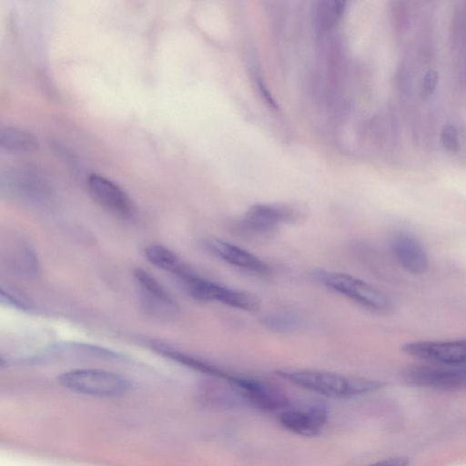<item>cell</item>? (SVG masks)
<instances>
[{
    "label": "cell",
    "instance_id": "cell-19",
    "mask_svg": "<svg viewBox=\"0 0 466 466\" xmlns=\"http://www.w3.org/2000/svg\"><path fill=\"white\" fill-rule=\"evenodd\" d=\"M439 82V74L435 70H429L424 75L421 86H420V95L423 98L429 97L436 89V86Z\"/></svg>",
    "mask_w": 466,
    "mask_h": 466
},
{
    "label": "cell",
    "instance_id": "cell-23",
    "mask_svg": "<svg viewBox=\"0 0 466 466\" xmlns=\"http://www.w3.org/2000/svg\"><path fill=\"white\" fill-rule=\"evenodd\" d=\"M5 365V361L0 357V368Z\"/></svg>",
    "mask_w": 466,
    "mask_h": 466
},
{
    "label": "cell",
    "instance_id": "cell-21",
    "mask_svg": "<svg viewBox=\"0 0 466 466\" xmlns=\"http://www.w3.org/2000/svg\"><path fill=\"white\" fill-rule=\"evenodd\" d=\"M368 466H409V459L399 456L381 460Z\"/></svg>",
    "mask_w": 466,
    "mask_h": 466
},
{
    "label": "cell",
    "instance_id": "cell-12",
    "mask_svg": "<svg viewBox=\"0 0 466 466\" xmlns=\"http://www.w3.org/2000/svg\"><path fill=\"white\" fill-rule=\"evenodd\" d=\"M87 187L93 198L109 212L127 218L133 213L132 201L127 194L108 178L92 174L87 178Z\"/></svg>",
    "mask_w": 466,
    "mask_h": 466
},
{
    "label": "cell",
    "instance_id": "cell-17",
    "mask_svg": "<svg viewBox=\"0 0 466 466\" xmlns=\"http://www.w3.org/2000/svg\"><path fill=\"white\" fill-rule=\"evenodd\" d=\"M268 329L277 333H290L301 329L303 318L297 312L281 310L268 313L260 319Z\"/></svg>",
    "mask_w": 466,
    "mask_h": 466
},
{
    "label": "cell",
    "instance_id": "cell-6",
    "mask_svg": "<svg viewBox=\"0 0 466 466\" xmlns=\"http://www.w3.org/2000/svg\"><path fill=\"white\" fill-rule=\"evenodd\" d=\"M403 380L410 385L438 390H458L464 388V366L416 364L405 368Z\"/></svg>",
    "mask_w": 466,
    "mask_h": 466
},
{
    "label": "cell",
    "instance_id": "cell-1",
    "mask_svg": "<svg viewBox=\"0 0 466 466\" xmlns=\"http://www.w3.org/2000/svg\"><path fill=\"white\" fill-rule=\"evenodd\" d=\"M276 373L297 387L330 398L357 397L384 385L377 380L315 369H284Z\"/></svg>",
    "mask_w": 466,
    "mask_h": 466
},
{
    "label": "cell",
    "instance_id": "cell-16",
    "mask_svg": "<svg viewBox=\"0 0 466 466\" xmlns=\"http://www.w3.org/2000/svg\"><path fill=\"white\" fill-rule=\"evenodd\" d=\"M144 252L147 259L152 265L172 273L176 277L187 268L177 254L165 246L158 244L148 245Z\"/></svg>",
    "mask_w": 466,
    "mask_h": 466
},
{
    "label": "cell",
    "instance_id": "cell-10",
    "mask_svg": "<svg viewBox=\"0 0 466 466\" xmlns=\"http://www.w3.org/2000/svg\"><path fill=\"white\" fill-rule=\"evenodd\" d=\"M390 251L397 263L413 275L425 273L429 268V257L420 241L407 231H397L390 239Z\"/></svg>",
    "mask_w": 466,
    "mask_h": 466
},
{
    "label": "cell",
    "instance_id": "cell-4",
    "mask_svg": "<svg viewBox=\"0 0 466 466\" xmlns=\"http://www.w3.org/2000/svg\"><path fill=\"white\" fill-rule=\"evenodd\" d=\"M57 381L68 390L104 398L121 396L130 389L125 377L99 369L72 370L60 374Z\"/></svg>",
    "mask_w": 466,
    "mask_h": 466
},
{
    "label": "cell",
    "instance_id": "cell-5",
    "mask_svg": "<svg viewBox=\"0 0 466 466\" xmlns=\"http://www.w3.org/2000/svg\"><path fill=\"white\" fill-rule=\"evenodd\" d=\"M179 281L187 292L199 301H218L248 312H255L260 308V299L255 294L221 286L198 276L193 271L188 272Z\"/></svg>",
    "mask_w": 466,
    "mask_h": 466
},
{
    "label": "cell",
    "instance_id": "cell-22",
    "mask_svg": "<svg viewBox=\"0 0 466 466\" xmlns=\"http://www.w3.org/2000/svg\"><path fill=\"white\" fill-rule=\"evenodd\" d=\"M257 80H258V88L259 93H260L261 96L263 97L264 101L270 107H272L274 109L278 108L277 103L275 102L274 98L272 97L271 94L269 93V91L268 90V88L266 87L264 83L262 81H260V79H257Z\"/></svg>",
    "mask_w": 466,
    "mask_h": 466
},
{
    "label": "cell",
    "instance_id": "cell-8",
    "mask_svg": "<svg viewBox=\"0 0 466 466\" xmlns=\"http://www.w3.org/2000/svg\"><path fill=\"white\" fill-rule=\"evenodd\" d=\"M133 278L140 304L147 314L161 320H170L177 315L179 307L177 301L151 274L137 268Z\"/></svg>",
    "mask_w": 466,
    "mask_h": 466
},
{
    "label": "cell",
    "instance_id": "cell-11",
    "mask_svg": "<svg viewBox=\"0 0 466 466\" xmlns=\"http://www.w3.org/2000/svg\"><path fill=\"white\" fill-rule=\"evenodd\" d=\"M227 379L247 401L259 409L278 410L289 404L285 394L268 383L245 377L228 376Z\"/></svg>",
    "mask_w": 466,
    "mask_h": 466
},
{
    "label": "cell",
    "instance_id": "cell-14",
    "mask_svg": "<svg viewBox=\"0 0 466 466\" xmlns=\"http://www.w3.org/2000/svg\"><path fill=\"white\" fill-rule=\"evenodd\" d=\"M151 348L155 351L161 354L162 356L173 360L182 365L190 367L191 369L197 370L207 374H211L217 377H228V375H226L222 370H220L217 367H214L209 363L202 361L201 360H198L186 352L180 351L179 350L170 345H167L164 342L154 341L153 343H151Z\"/></svg>",
    "mask_w": 466,
    "mask_h": 466
},
{
    "label": "cell",
    "instance_id": "cell-15",
    "mask_svg": "<svg viewBox=\"0 0 466 466\" xmlns=\"http://www.w3.org/2000/svg\"><path fill=\"white\" fill-rule=\"evenodd\" d=\"M0 147L12 151L30 152L37 149L36 137L19 127L0 124Z\"/></svg>",
    "mask_w": 466,
    "mask_h": 466
},
{
    "label": "cell",
    "instance_id": "cell-18",
    "mask_svg": "<svg viewBox=\"0 0 466 466\" xmlns=\"http://www.w3.org/2000/svg\"><path fill=\"white\" fill-rule=\"evenodd\" d=\"M441 144L449 152L455 153L460 147L458 131L452 125H445L440 136Z\"/></svg>",
    "mask_w": 466,
    "mask_h": 466
},
{
    "label": "cell",
    "instance_id": "cell-20",
    "mask_svg": "<svg viewBox=\"0 0 466 466\" xmlns=\"http://www.w3.org/2000/svg\"><path fill=\"white\" fill-rule=\"evenodd\" d=\"M0 306L5 308L24 309L26 308L25 304L10 293L6 292L0 287Z\"/></svg>",
    "mask_w": 466,
    "mask_h": 466
},
{
    "label": "cell",
    "instance_id": "cell-7",
    "mask_svg": "<svg viewBox=\"0 0 466 466\" xmlns=\"http://www.w3.org/2000/svg\"><path fill=\"white\" fill-rule=\"evenodd\" d=\"M327 406L317 400H306L289 404L281 410L279 423L289 431L303 436L314 437L324 429L328 420Z\"/></svg>",
    "mask_w": 466,
    "mask_h": 466
},
{
    "label": "cell",
    "instance_id": "cell-2",
    "mask_svg": "<svg viewBox=\"0 0 466 466\" xmlns=\"http://www.w3.org/2000/svg\"><path fill=\"white\" fill-rule=\"evenodd\" d=\"M312 277L319 285L370 311L384 313L391 309V301L385 293L355 276L318 268Z\"/></svg>",
    "mask_w": 466,
    "mask_h": 466
},
{
    "label": "cell",
    "instance_id": "cell-3",
    "mask_svg": "<svg viewBox=\"0 0 466 466\" xmlns=\"http://www.w3.org/2000/svg\"><path fill=\"white\" fill-rule=\"evenodd\" d=\"M307 211L299 204H257L238 221L237 228L251 237H270L282 224L305 220Z\"/></svg>",
    "mask_w": 466,
    "mask_h": 466
},
{
    "label": "cell",
    "instance_id": "cell-9",
    "mask_svg": "<svg viewBox=\"0 0 466 466\" xmlns=\"http://www.w3.org/2000/svg\"><path fill=\"white\" fill-rule=\"evenodd\" d=\"M401 350L415 359L430 364L464 366L466 360L465 339L413 340L401 346Z\"/></svg>",
    "mask_w": 466,
    "mask_h": 466
},
{
    "label": "cell",
    "instance_id": "cell-13",
    "mask_svg": "<svg viewBox=\"0 0 466 466\" xmlns=\"http://www.w3.org/2000/svg\"><path fill=\"white\" fill-rule=\"evenodd\" d=\"M204 245L214 256L234 267L259 276L271 272L268 264L238 246L215 238L205 239Z\"/></svg>",
    "mask_w": 466,
    "mask_h": 466
}]
</instances>
